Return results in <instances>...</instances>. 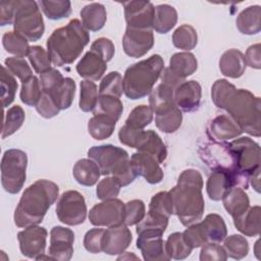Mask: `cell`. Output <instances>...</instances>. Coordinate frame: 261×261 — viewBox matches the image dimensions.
<instances>
[{
    "instance_id": "obj_1",
    "label": "cell",
    "mask_w": 261,
    "mask_h": 261,
    "mask_svg": "<svg viewBox=\"0 0 261 261\" xmlns=\"http://www.w3.org/2000/svg\"><path fill=\"white\" fill-rule=\"evenodd\" d=\"M211 98L217 108L226 111L241 129L250 136H261V101L246 89H237L224 79L211 88Z\"/></svg>"
},
{
    "instance_id": "obj_2",
    "label": "cell",
    "mask_w": 261,
    "mask_h": 261,
    "mask_svg": "<svg viewBox=\"0 0 261 261\" xmlns=\"http://www.w3.org/2000/svg\"><path fill=\"white\" fill-rule=\"evenodd\" d=\"M203 185L202 174L197 169L189 168L179 174L176 185L169 191L172 197L173 214L185 226L200 221L203 216L205 209Z\"/></svg>"
},
{
    "instance_id": "obj_3",
    "label": "cell",
    "mask_w": 261,
    "mask_h": 261,
    "mask_svg": "<svg viewBox=\"0 0 261 261\" xmlns=\"http://www.w3.org/2000/svg\"><path fill=\"white\" fill-rule=\"evenodd\" d=\"M59 196L58 186L48 179H38L22 193L13 220L17 227L38 225Z\"/></svg>"
},
{
    "instance_id": "obj_4",
    "label": "cell",
    "mask_w": 261,
    "mask_h": 261,
    "mask_svg": "<svg viewBox=\"0 0 261 261\" xmlns=\"http://www.w3.org/2000/svg\"><path fill=\"white\" fill-rule=\"evenodd\" d=\"M90 42V35L79 19L56 29L47 40V52L52 64L63 66L75 61Z\"/></svg>"
},
{
    "instance_id": "obj_5",
    "label": "cell",
    "mask_w": 261,
    "mask_h": 261,
    "mask_svg": "<svg viewBox=\"0 0 261 261\" xmlns=\"http://www.w3.org/2000/svg\"><path fill=\"white\" fill-rule=\"evenodd\" d=\"M164 68V60L154 54L128 66L123 75V93L132 100H138L149 95Z\"/></svg>"
},
{
    "instance_id": "obj_6",
    "label": "cell",
    "mask_w": 261,
    "mask_h": 261,
    "mask_svg": "<svg viewBox=\"0 0 261 261\" xmlns=\"http://www.w3.org/2000/svg\"><path fill=\"white\" fill-rule=\"evenodd\" d=\"M88 157L95 161L102 175H111L120 187L132 184L137 174L125 150L113 145L94 146L88 150Z\"/></svg>"
},
{
    "instance_id": "obj_7",
    "label": "cell",
    "mask_w": 261,
    "mask_h": 261,
    "mask_svg": "<svg viewBox=\"0 0 261 261\" xmlns=\"http://www.w3.org/2000/svg\"><path fill=\"white\" fill-rule=\"evenodd\" d=\"M199 154L211 171H225L231 176L234 187H239L244 190L248 189L250 176L238 167L237 158L229 146V143L211 140L199 147Z\"/></svg>"
},
{
    "instance_id": "obj_8",
    "label": "cell",
    "mask_w": 261,
    "mask_h": 261,
    "mask_svg": "<svg viewBox=\"0 0 261 261\" xmlns=\"http://www.w3.org/2000/svg\"><path fill=\"white\" fill-rule=\"evenodd\" d=\"M13 29L15 33L25 38L29 42H35L42 38L45 25L38 2L16 0Z\"/></svg>"
},
{
    "instance_id": "obj_9",
    "label": "cell",
    "mask_w": 261,
    "mask_h": 261,
    "mask_svg": "<svg viewBox=\"0 0 261 261\" xmlns=\"http://www.w3.org/2000/svg\"><path fill=\"white\" fill-rule=\"evenodd\" d=\"M118 139L122 145L152 155L160 164L163 163L167 157L165 144L153 129H135L124 124L118 132Z\"/></svg>"
},
{
    "instance_id": "obj_10",
    "label": "cell",
    "mask_w": 261,
    "mask_h": 261,
    "mask_svg": "<svg viewBox=\"0 0 261 261\" xmlns=\"http://www.w3.org/2000/svg\"><path fill=\"white\" fill-rule=\"evenodd\" d=\"M27 153L19 149L6 150L1 159V185L9 194H17L27 178Z\"/></svg>"
},
{
    "instance_id": "obj_11",
    "label": "cell",
    "mask_w": 261,
    "mask_h": 261,
    "mask_svg": "<svg viewBox=\"0 0 261 261\" xmlns=\"http://www.w3.org/2000/svg\"><path fill=\"white\" fill-rule=\"evenodd\" d=\"M56 215L66 225H79L87 216V205L84 196L74 190L65 191L56 204Z\"/></svg>"
},
{
    "instance_id": "obj_12",
    "label": "cell",
    "mask_w": 261,
    "mask_h": 261,
    "mask_svg": "<svg viewBox=\"0 0 261 261\" xmlns=\"http://www.w3.org/2000/svg\"><path fill=\"white\" fill-rule=\"evenodd\" d=\"M125 203L117 198L103 200L93 206L89 212V220L95 226L111 227L123 223Z\"/></svg>"
},
{
    "instance_id": "obj_13",
    "label": "cell",
    "mask_w": 261,
    "mask_h": 261,
    "mask_svg": "<svg viewBox=\"0 0 261 261\" xmlns=\"http://www.w3.org/2000/svg\"><path fill=\"white\" fill-rule=\"evenodd\" d=\"M229 146L237 158L240 170L251 176L260 169V147L249 137H242L229 142Z\"/></svg>"
},
{
    "instance_id": "obj_14",
    "label": "cell",
    "mask_w": 261,
    "mask_h": 261,
    "mask_svg": "<svg viewBox=\"0 0 261 261\" xmlns=\"http://www.w3.org/2000/svg\"><path fill=\"white\" fill-rule=\"evenodd\" d=\"M47 236L48 232L45 227L39 225L24 227L17 233L20 253L28 258L38 260L45 254Z\"/></svg>"
},
{
    "instance_id": "obj_15",
    "label": "cell",
    "mask_w": 261,
    "mask_h": 261,
    "mask_svg": "<svg viewBox=\"0 0 261 261\" xmlns=\"http://www.w3.org/2000/svg\"><path fill=\"white\" fill-rule=\"evenodd\" d=\"M127 28L153 30L154 5L149 1L133 0L121 3Z\"/></svg>"
},
{
    "instance_id": "obj_16",
    "label": "cell",
    "mask_w": 261,
    "mask_h": 261,
    "mask_svg": "<svg viewBox=\"0 0 261 261\" xmlns=\"http://www.w3.org/2000/svg\"><path fill=\"white\" fill-rule=\"evenodd\" d=\"M154 45V35L152 30L127 28L122 38V48L124 53L134 58H139L147 54Z\"/></svg>"
},
{
    "instance_id": "obj_17",
    "label": "cell",
    "mask_w": 261,
    "mask_h": 261,
    "mask_svg": "<svg viewBox=\"0 0 261 261\" xmlns=\"http://www.w3.org/2000/svg\"><path fill=\"white\" fill-rule=\"evenodd\" d=\"M163 233L157 230H142L138 232L137 248L141 251L146 261H167L170 260L165 251Z\"/></svg>"
},
{
    "instance_id": "obj_18",
    "label": "cell",
    "mask_w": 261,
    "mask_h": 261,
    "mask_svg": "<svg viewBox=\"0 0 261 261\" xmlns=\"http://www.w3.org/2000/svg\"><path fill=\"white\" fill-rule=\"evenodd\" d=\"M74 233L70 228L54 226L50 231V246L48 254L54 260L68 261L73 254Z\"/></svg>"
},
{
    "instance_id": "obj_19",
    "label": "cell",
    "mask_w": 261,
    "mask_h": 261,
    "mask_svg": "<svg viewBox=\"0 0 261 261\" xmlns=\"http://www.w3.org/2000/svg\"><path fill=\"white\" fill-rule=\"evenodd\" d=\"M133 236L127 225L121 223L104 230L102 240V252L114 256L122 254L130 245Z\"/></svg>"
},
{
    "instance_id": "obj_20",
    "label": "cell",
    "mask_w": 261,
    "mask_h": 261,
    "mask_svg": "<svg viewBox=\"0 0 261 261\" xmlns=\"http://www.w3.org/2000/svg\"><path fill=\"white\" fill-rule=\"evenodd\" d=\"M130 164L137 174L142 176L147 182L155 185L163 179L164 173L160 163L152 155L145 152H136L130 157Z\"/></svg>"
},
{
    "instance_id": "obj_21",
    "label": "cell",
    "mask_w": 261,
    "mask_h": 261,
    "mask_svg": "<svg viewBox=\"0 0 261 261\" xmlns=\"http://www.w3.org/2000/svg\"><path fill=\"white\" fill-rule=\"evenodd\" d=\"M174 103L184 112L198 110L202 98V88L197 81H185L174 89Z\"/></svg>"
},
{
    "instance_id": "obj_22",
    "label": "cell",
    "mask_w": 261,
    "mask_h": 261,
    "mask_svg": "<svg viewBox=\"0 0 261 261\" xmlns=\"http://www.w3.org/2000/svg\"><path fill=\"white\" fill-rule=\"evenodd\" d=\"M243 130L237 122L227 114L215 116L207 125V135L212 141L225 142L236 139L242 135Z\"/></svg>"
},
{
    "instance_id": "obj_23",
    "label": "cell",
    "mask_w": 261,
    "mask_h": 261,
    "mask_svg": "<svg viewBox=\"0 0 261 261\" xmlns=\"http://www.w3.org/2000/svg\"><path fill=\"white\" fill-rule=\"evenodd\" d=\"M107 69V62L93 51H88L76 64L80 76L88 81H98Z\"/></svg>"
},
{
    "instance_id": "obj_24",
    "label": "cell",
    "mask_w": 261,
    "mask_h": 261,
    "mask_svg": "<svg viewBox=\"0 0 261 261\" xmlns=\"http://www.w3.org/2000/svg\"><path fill=\"white\" fill-rule=\"evenodd\" d=\"M246 61L244 54L238 49L226 50L219 59V69L224 76L238 79L246 70Z\"/></svg>"
},
{
    "instance_id": "obj_25",
    "label": "cell",
    "mask_w": 261,
    "mask_h": 261,
    "mask_svg": "<svg viewBox=\"0 0 261 261\" xmlns=\"http://www.w3.org/2000/svg\"><path fill=\"white\" fill-rule=\"evenodd\" d=\"M206 244L221 243L227 236V228L223 218L216 213H210L199 222Z\"/></svg>"
},
{
    "instance_id": "obj_26",
    "label": "cell",
    "mask_w": 261,
    "mask_h": 261,
    "mask_svg": "<svg viewBox=\"0 0 261 261\" xmlns=\"http://www.w3.org/2000/svg\"><path fill=\"white\" fill-rule=\"evenodd\" d=\"M82 23L87 31H100L106 23L107 12L103 4L93 2L84 6L80 12Z\"/></svg>"
},
{
    "instance_id": "obj_27",
    "label": "cell",
    "mask_w": 261,
    "mask_h": 261,
    "mask_svg": "<svg viewBox=\"0 0 261 261\" xmlns=\"http://www.w3.org/2000/svg\"><path fill=\"white\" fill-rule=\"evenodd\" d=\"M260 206L249 207L243 214L232 218L236 228L247 237H257L260 233Z\"/></svg>"
},
{
    "instance_id": "obj_28",
    "label": "cell",
    "mask_w": 261,
    "mask_h": 261,
    "mask_svg": "<svg viewBox=\"0 0 261 261\" xmlns=\"http://www.w3.org/2000/svg\"><path fill=\"white\" fill-rule=\"evenodd\" d=\"M221 200L224 209L232 218L240 216L250 207V200L247 193L239 187L230 188Z\"/></svg>"
},
{
    "instance_id": "obj_29",
    "label": "cell",
    "mask_w": 261,
    "mask_h": 261,
    "mask_svg": "<svg viewBox=\"0 0 261 261\" xmlns=\"http://www.w3.org/2000/svg\"><path fill=\"white\" fill-rule=\"evenodd\" d=\"M261 8L259 5H252L240 12L236 19V25L244 35H257L260 33Z\"/></svg>"
},
{
    "instance_id": "obj_30",
    "label": "cell",
    "mask_w": 261,
    "mask_h": 261,
    "mask_svg": "<svg viewBox=\"0 0 261 261\" xmlns=\"http://www.w3.org/2000/svg\"><path fill=\"white\" fill-rule=\"evenodd\" d=\"M72 175L80 185L92 187L98 182L101 172L95 161L90 158H83L75 162Z\"/></svg>"
},
{
    "instance_id": "obj_31",
    "label": "cell",
    "mask_w": 261,
    "mask_h": 261,
    "mask_svg": "<svg viewBox=\"0 0 261 261\" xmlns=\"http://www.w3.org/2000/svg\"><path fill=\"white\" fill-rule=\"evenodd\" d=\"M230 175L221 170H213L206 182V192L208 197L213 201H220L225 193L233 188Z\"/></svg>"
},
{
    "instance_id": "obj_32",
    "label": "cell",
    "mask_w": 261,
    "mask_h": 261,
    "mask_svg": "<svg viewBox=\"0 0 261 261\" xmlns=\"http://www.w3.org/2000/svg\"><path fill=\"white\" fill-rule=\"evenodd\" d=\"M168 67L175 75L186 81V77L192 75L197 70L198 61L191 52H177L170 57Z\"/></svg>"
},
{
    "instance_id": "obj_33",
    "label": "cell",
    "mask_w": 261,
    "mask_h": 261,
    "mask_svg": "<svg viewBox=\"0 0 261 261\" xmlns=\"http://www.w3.org/2000/svg\"><path fill=\"white\" fill-rule=\"evenodd\" d=\"M47 94L60 110L68 109L74 99L75 83L71 77H64Z\"/></svg>"
},
{
    "instance_id": "obj_34",
    "label": "cell",
    "mask_w": 261,
    "mask_h": 261,
    "mask_svg": "<svg viewBox=\"0 0 261 261\" xmlns=\"http://www.w3.org/2000/svg\"><path fill=\"white\" fill-rule=\"evenodd\" d=\"M177 21L176 9L168 4H160L154 8L153 30L158 34H166L174 28Z\"/></svg>"
},
{
    "instance_id": "obj_35",
    "label": "cell",
    "mask_w": 261,
    "mask_h": 261,
    "mask_svg": "<svg viewBox=\"0 0 261 261\" xmlns=\"http://www.w3.org/2000/svg\"><path fill=\"white\" fill-rule=\"evenodd\" d=\"M182 121L181 111L176 105L161 109L155 112V123L159 130L165 134H172L179 128Z\"/></svg>"
},
{
    "instance_id": "obj_36",
    "label": "cell",
    "mask_w": 261,
    "mask_h": 261,
    "mask_svg": "<svg viewBox=\"0 0 261 261\" xmlns=\"http://www.w3.org/2000/svg\"><path fill=\"white\" fill-rule=\"evenodd\" d=\"M116 121L103 114H94L88 122V132L95 140L108 139L115 128Z\"/></svg>"
},
{
    "instance_id": "obj_37",
    "label": "cell",
    "mask_w": 261,
    "mask_h": 261,
    "mask_svg": "<svg viewBox=\"0 0 261 261\" xmlns=\"http://www.w3.org/2000/svg\"><path fill=\"white\" fill-rule=\"evenodd\" d=\"M149 95V106L152 108L154 113L175 105L173 98L174 89L162 83L153 89Z\"/></svg>"
},
{
    "instance_id": "obj_38",
    "label": "cell",
    "mask_w": 261,
    "mask_h": 261,
    "mask_svg": "<svg viewBox=\"0 0 261 261\" xmlns=\"http://www.w3.org/2000/svg\"><path fill=\"white\" fill-rule=\"evenodd\" d=\"M165 251L170 259L182 260L191 255L193 248L186 243L182 232H173L165 241Z\"/></svg>"
},
{
    "instance_id": "obj_39",
    "label": "cell",
    "mask_w": 261,
    "mask_h": 261,
    "mask_svg": "<svg viewBox=\"0 0 261 261\" xmlns=\"http://www.w3.org/2000/svg\"><path fill=\"white\" fill-rule=\"evenodd\" d=\"M122 111L123 104L120 101V98L107 95H99L97 105L93 110V114H103L117 121L120 118Z\"/></svg>"
},
{
    "instance_id": "obj_40",
    "label": "cell",
    "mask_w": 261,
    "mask_h": 261,
    "mask_svg": "<svg viewBox=\"0 0 261 261\" xmlns=\"http://www.w3.org/2000/svg\"><path fill=\"white\" fill-rule=\"evenodd\" d=\"M172 43L176 48L188 52L194 49L198 43L196 29L191 24L179 25L172 34Z\"/></svg>"
},
{
    "instance_id": "obj_41",
    "label": "cell",
    "mask_w": 261,
    "mask_h": 261,
    "mask_svg": "<svg viewBox=\"0 0 261 261\" xmlns=\"http://www.w3.org/2000/svg\"><path fill=\"white\" fill-rule=\"evenodd\" d=\"M2 45L6 52L13 54L16 57H24L28 56L30 51L29 41L15 33L14 31L6 32L2 37Z\"/></svg>"
},
{
    "instance_id": "obj_42",
    "label": "cell",
    "mask_w": 261,
    "mask_h": 261,
    "mask_svg": "<svg viewBox=\"0 0 261 261\" xmlns=\"http://www.w3.org/2000/svg\"><path fill=\"white\" fill-rule=\"evenodd\" d=\"M39 5L44 14L52 20L65 18L71 13V3L68 0H42Z\"/></svg>"
},
{
    "instance_id": "obj_43",
    "label": "cell",
    "mask_w": 261,
    "mask_h": 261,
    "mask_svg": "<svg viewBox=\"0 0 261 261\" xmlns=\"http://www.w3.org/2000/svg\"><path fill=\"white\" fill-rule=\"evenodd\" d=\"M24 118H25L24 110L19 105H14L10 107L4 113L1 138L5 139L13 135L16 130H18L22 125Z\"/></svg>"
},
{
    "instance_id": "obj_44",
    "label": "cell",
    "mask_w": 261,
    "mask_h": 261,
    "mask_svg": "<svg viewBox=\"0 0 261 261\" xmlns=\"http://www.w3.org/2000/svg\"><path fill=\"white\" fill-rule=\"evenodd\" d=\"M148 212L169 219L170 215L173 214V203L170 192L162 191L155 194L151 198Z\"/></svg>"
},
{
    "instance_id": "obj_45",
    "label": "cell",
    "mask_w": 261,
    "mask_h": 261,
    "mask_svg": "<svg viewBox=\"0 0 261 261\" xmlns=\"http://www.w3.org/2000/svg\"><path fill=\"white\" fill-rule=\"evenodd\" d=\"M223 242V248L227 257L236 260L245 258L249 253V243L247 239L242 234L226 236Z\"/></svg>"
},
{
    "instance_id": "obj_46",
    "label": "cell",
    "mask_w": 261,
    "mask_h": 261,
    "mask_svg": "<svg viewBox=\"0 0 261 261\" xmlns=\"http://www.w3.org/2000/svg\"><path fill=\"white\" fill-rule=\"evenodd\" d=\"M42 94H43V90L40 84V80L37 76L33 75L27 81L21 83L19 97L21 102L24 103L25 105L36 106Z\"/></svg>"
},
{
    "instance_id": "obj_47",
    "label": "cell",
    "mask_w": 261,
    "mask_h": 261,
    "mask_svg": "<svg viewBox=\"0 0 261 261\" xmlns=\"http://www.w3.org/2000/svg\"><path fill=\"white\" fill-rule=\"evenodd\" d=\"M98 89L94 82L84 80L81 82V95L79 106L84 112L93 111L98 102Z\"/></svg>"
},
{
    "instance_id": "obj_48",
    "label": "cell",
    "mask_w": 261,
    "mask_h": 261,
    "mask_svg": "<svg viewBox=\"0 0 261 261\" xmlns=\"http://www.w3.org/2000/svg\"><path fill=\"white\" fill-rule=\"evenodd\" d=\"M153 114L154 112L149 105H139L130 111L125 125L135 129H143L152 122Z\"/></svg>"
},
{
    "instance_id": "obj_49",
    "label": "cell",
    "mask_w": 261,
    "mask_h": 261,
    "mask_svg": "<svg viewBox=\"0 0 261 261\" xmlns=\"http://www.w3.org/2000/svg\"><path fill=\"white\" fill-rule=\"evenodd\" d=\"M123 93V80L118 71H111L106 74L99 86V95H107L120 98Z\"/></svg>"
},
{
    "instance_id": "obj_50",
    "label": "cell",
    "mask_w": 261,
    "mask_h": 261,
    "mask_svg": "<svg viewBox=\"0 0 261 261\" xmlns=\"http://www.w3.org/2000/svg\"><path fill=\"white\" fill-rule=\"evenodd\" d=\"M1 101L3 108L8 107L14 100L17 90V83L14 76L3 65L1 67Z\"/></svg>"
},
{
    "instance_id": "obj_51",
    "label": "cell",
    "mask_w": 261,
    "mask_h": 261,
    "mask_svg": "<svg viewBox=\"0 0 261 261\" xmlns=\"http://www.w3.org/2000/svg\"><path fill=\"white\" fill-rule=\"evenodd\" d=\"M146 215V207L142 200L135 199L125 203L123 224L127 226L137 225Z\"/></svg>"
},
{
    "instance_id": "obj_52",
    "label": "cell",
    "mask_w": 261,
    "mask_h": 261,
    "mask_svg": "<svg viewBox=\"0 0 261 261\" xmlns=\"http://www.w3.org/2000/svg\"><path fill=\"white\" fill-rule=\"evenodd\" d=\"M4 66L13 76L19 79L21 83L33 76L32 68L27 60L22 57H8L4 61Z\"/></svg>"
},
{
    "instance_id": "obj_53",
    "label": "cell",
    "mask_w": 261,
    "mask_h": 261,
    "mask_svg": "<svg viewBox=\"0 0 261 261\" xmlns=\"http://www.w3.org/2000/svg\"><path fill=\"white\" fill-rule=\"evenodd\" d=\"M29 60L37 73H42L51 68V59L48 52L41 46H32L28 54Z\"/></svg>"
},
{
    "instance_id": "obj_54",
    "label": "cell",
    "mask_w": 261,
    "mask_h": 261,
    "mask_svg": "<svg viewBox=\"0 0 261 261\" xmlns=\"http://www.w3.org/2000/svg\"><path fill=\"white\" fill-rule=\"evenodd\" d=\"M120 185L112 176H106L98 182L96 195L100 200L116 198L120 192Z\"/></svg>"
},
{
    "instance_id": "obj_55",
    "label": "cell",
    "mask_w": 261,
    "mask_h": 261,
    "mask_svg": "<svg viewBox=\"0 0 261 261\" xmlns=\"http://www.w3.org/2000/svg\"><path fill=\"white\" fill-rule=\"evenodd\" d=\"M103 228H92L88 230L84 237L85 249L93 254L102 252V240H103Z\"/></svg>"
},
{
    "instance_id": "obj_56",
    "label": "cell",
    "mask_w": 261,
    "mask_h": 261,
    "mask_svg": "<svg viewBox=\"0 0 261 261\" xmlns=\"http://www.w3.org/2000/svg\"><path fill=\"white\" fill-rule=\"evenodd\" d=\"M226 259L227 255L224 248L217 243H208L202 246L200 252L201 261H225Z\"/></svg>"
},
{
    "instance_id": "obj_57",
    "label": "cell",
    "mask_w": 261,
    "mask_h": 261,
    "mask_svg": "<svg viewBox=\"0 0 261 261\" xmlns=\"http://www.w3.org/2000/svg\"><path fill=\"white\" fill-rule=\"evenodd\" d=\"M182 237L186 241V243L191 246L193 249L202 247L206 244L204 234L202 232L201 226L199 221L196 223H193L186 228V230L182 232Z\"/></svg>"
},
{
    "instance_id": "obj_58",
    "label": "cell",
    "mask_w": 261,
    "mask_h": 261,
    "mask_svg": "<svg viewBox=\"0 0 261 261\" xmlns=\"http://www.w3.org/2000/svg\"><path fill=\"white\" fill-rule=\"evenodd\" d=\"M91 51L95 52L106 62L110 61L114 55L115 48L111 40L108 38H99L91 45Z\"/></svg>"
},
{
    "instance_id": "obj_59",
    "label": "cell",
    "mask_w": 261,
    "mask_h": 261,
    "mask_svg": "<svg viewBox=\"0 0 261 261\" xmlns=\"http://www.w3.org/2000/svg\"><path fill=\"white\" fill-rule=\"evenodd\" d=\"M37 112L44 118H52L54 116H56L60 109L56 106V104L54 103V101L52 100V98L50 97L49 94L43 92L39 102L37 103V105L35 106Z\"/></svg>"
},
{
    "instance_id": "obj_60",
    "label": "cell",
    "mask_w": 261,
    "mask_h": 261,
    "mask_svg": "<svg viewBox=\"0 0 261 261\" xmlns=\"http://www.w3.org/2000/svg\"><path fill=\"white\" fill-rule=\"evenodd\" d=\"M63 79L64 76L62 75V73L56 68L51 67L48 70L42 72L40 74V84L43 92H50Z\"/></svg>"
},
{
    "instance_id": "obj_61",
    "label": "cell",
    "mask_w": 261,
    "mask_h": 261,
    "mask_svg": "<svg viewBox=\"0 0 261 261\" xmlns=\"http://www.w3.org/2000/svg\"><path fill=\"white\" fill-rule=\"evenodd\" d=\"M246 65L251 68L260 69L261 68V46L259 43L251 45L244 55Z\"/></svg>"
},
{
    "instance_id": "obj_62",
    "label": "cell",
    "mask_w": 261,
    "mask_h": 261,
    "mask_svg": "<svg viewBox=\"0 0 261 261\" xmlns=\"http://www.w3.org/2000/svg\"><path fill=\"white\" fill-rule=\"evenodd\" d=\"M16 1H2L0 3V24H13Z\"/></svg>"
},
{
    "instance_id": "obj_63",
    "label": "cell",
    "mask_w": 261,
    "mask_h": 261,
    "mask_svg": "<svg viewBox=\"0 0 261 261\" xmlns=\"http://www.w3.org/2000/svg\"><path fill=\"white\" fill-rule=\"evenodd\" d=\"M160 80L161 83L164 85H167L173 89H175L179 84H181L182 82H185V80H181L180 77H178L177 75H175L170 69L169 67H164L161 75H160Z\"/></svg>"
},
{
    "instance_id": "obj_64",
    "label": "cell",
    "mask_w": 261,
    "mask_h": 261,
    "mask_svg": "<svg viewBox=\"0 0 261 261\" xmlns=\"http://www.w3.org/2000/svg\"><path fill=\"white\" fill-rule=\"evenodd\" d=\"M249 181H251L252 187L257 193H260V169L256 170L251 176Z\"/></svg>"
}]
</instances>
